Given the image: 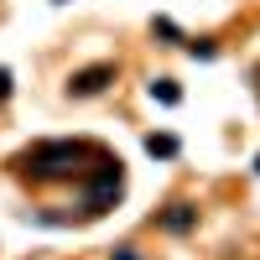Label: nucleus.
Instances as JSON below:
<instances>
[{
    "label": "nucleus",
    "instance_id": "2",
    "mask_svg": "<svg viewBox=\"0 0 260 260\" xmlns=\"http://www.w3.org/2000/svg\"><path fill=\"white\" fill-rule=\"evenodd\" d=\"M120 187H125L120 161H99V167L89 172V187H83V213H104V208H115Z\"/></svg>",
    "mask_w": 260,
    "mask_h": 260
},
{
    "label": "nucleus",
    "instance_id": "4",
    "mask_svg": "<svg viewBox=\"0 0 260 260\" xmlns=\"http://www.w3.org/2000/svg\"><path fill=\"white\" fill-rule=\"evenodd\" d=\"M192 224H198V208H192V203H172V208L161 213V229H167V234H187Z\"/></svg>",
    "mask_w": 260,
    "mask_h": 260
},
{
    "label": "nucleus",
    "instance_id": "7",
    "mask_svg": "<svg viewBox=\"0 0 260 260\" xmlns=\"http://www.w3.org/2000/svg\"><path fill=\"white\" fill-rule=\"evenodd\" d=\"M187 52H192V57H213L219 47H213V42H187Z\"/></svg>",
    "mask_w": 260,
    "mask_h": 260
},
{
    "label": "nucleus",
    "instance_id": "6",
    "mask_svg": "<svg viewBox=\"0 0 260 260\" xmlns=\"http://www.w3.org/2000/svg\"><path fill=\"white\" fill-rule=\"evenodd\" d=\"M146 151H151V156H177V136H146Z\"/></svg>",
    "mask_w": 260,
    "mask_h": 260
},
{
    "label": "nucleus",
    "instance_id": "9",
    "mask_svg": "<svg viewBox=\"0 0 260 260\" xmlns=\"http://www.w3.org/2000/svg\"><path fill=\"white\" fill-rule=\"evenodd\" d=\"M115 260H141V255H136V250H130V245H125V250H120V255H115Z\"/></svg>",
    "mask_w": 260,
    "mask_h": 260
},
{
    "label": "nucleus",
    "instance_id": "1",
    "mask_svg": "<svg viewBox=\"0 0 260 260\" xmlns=\"http://www.w3.org/2000/svg\"><path fill=\"white\" fill-rule=\"evenodd\" d=\"M83 156H94L89 141H42L21 156V172L37 177V182H52V177H73Z\"/></svg>",
    "mask_w": 260,
    "mask_h": 260
},
{
    "label": "nucleus",
    "instance_id": "5",
    "mask_svg": "<svg viewBox=\"0 0 260 260\" xmlns=\"http://www.w3.org/2000/svg\"><path fill=\"white\" fill-rule=\"evenodd\" d=\"M151 99H161V104H177V99H182V89H177L172 78H151Z\"/></svg>",
    "mask_w": 260,
    "mask_h": 260
},
{
    "label": "nucleus",
    "instance_id": "8",
    "mask_svg": "<svg viewBox=\"0 0 260 260\" xmlns=\"http://www.w3.org/2000/svg\"><path fill=\"white\" fill-rule=\"evenodd\" d=\"M0 99H11V73L0 68Z\"/></svg>",
    "mask_w": 260,
    "mask_h": 260
},
{
    "label": "nucleus",
    "instance_id": "3",
    "mask_svg": "<svg viewBox=\"0 0 260 260\" xmlns=\"http://www.w3.org/2000/svg\"><path fill=\"white\" fill-rule=\"evenodd\" d=\"M115 78V62H94V68H78L73 78H68V94H78V99H89V94H104V83Z\"/></svg>",
    "mask_w": 260,
    "mask_h": 260
}]
</instances>
